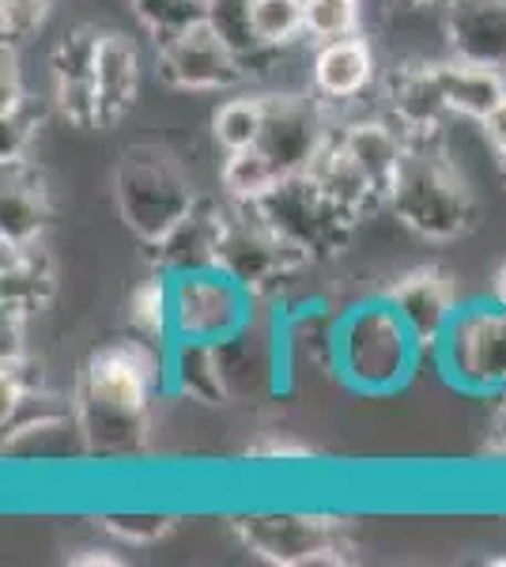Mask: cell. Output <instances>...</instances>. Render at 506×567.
<instances>
[{
	"label": "cell",
	"mask_w": 506,
	"mask_h": 567,
	"mask_svg": "<svg viewBox=\"0 0 506 567\" xmlns=\"http://www.w3.org/2000/svg\"><path fill=\"white\" fill-rule=\"evenodd\" d=\"M337 125L329 117V103L310 95H265V130H261V148L269 159L280 167V175H307L314 167V159L326 152V144L333 141Z\"/></svg>",
	"instance_id": "30bf717a"
},
{
	"label": "cell",
	"mask_w": 506,
	"mask_h": 567,
	"mask_svg": "<svg viewBox=\"0 0 506 567\" xmlns=\"http://www.w3.org/2000/svg\"><path fill=\"white\" fill-rule=\"evenodd\" d=\"M69 564H76V567H117L122 564V556H114V548H99V545H91V548H76V553L69 556Z\"/></svg>",
	"instance_id": "f35d334b"
},
{
	"label": "cell",
	"mask_w": 506,
	"mask_h": 567,
	"mask_svg": "<svg viewBox=\"0 0 506 567\" xmlns=\"http://www.w3.org/2000/svg\"><path fill=\"white\" fill-rule=\"evenodd\" d=\"M337 141L344 144V152L359 163V171L374 182V189L385 197V208H390V189H393V182H397L404 152H409V136H404L385 114H379V117L348 122L344 130H337Z\"/></svg>",
	"instance_id": "603a6c76"
},
{
	"label": "cell",
	"mask_w": 506,
	"mask_h": 567,
	"mask_svg": "<svg viewBox=\"0 0 506 567\" xmlns=\"http://www.w3.org/2000/svg\"><path fill=\"white\" fill-rule=\"evenodd\" d=\"M197 197L182 159L163 144H133L117 155L114 205L122 224L144 246L159 243L197 205Z\"/></svg>",
	"instance_id": "277c9868"
},
{
	"label": "cell",
	"mask_w": 506,
	"mask_h": 567,
	"mask_svg": "<svg viewBox=\"0 0 506 567\" xmlns=\"http://www.w3.org/2000/svg\"><path fill=\"white\" fill-rule=\"evenodd\" d=\"M382 296L404 318V326L412 329L423 355L431 360L435 344L443 341L446 326L454 322L457 307H462L454 277L446 269H438V265H420V269H409L404 277L393 280Z\"/></svg>",
	"instance_id": "4fadbf2b"
},
{
	"label": "cell",
	"mask_w": 506,
	"mask_h": 567,
	"mask_svg": "<svg viewBox=\"0 0 506 567\" xmlns=\"http://www.w3.org/2000/svg\"><path fill=\"white\" fill-rule=\"evenodd\" d=\"M385 117H390L409 141H438L446 130L450 106L438 87L431 61H412L390 72L385 80Z\"/></svg>",
	"instance_id": "9a60e30c"
},
{
	"label": "cell",
	"mask_w": 506,
	"mask_h": 567,
	"mask_svg": "<svg viewBox=\"0 0 506 567\" xmlns=\"http://www.w3.org/2000/svg\"><path fill=\"white\" fill-rule=\"evenodd\" d=\"M246 458H261V462H307L314 458V451H310L307 443H291V439H261L257 446L246 451Z\"/></svg>",
	"instance_id": "8d00e7d4"
},
{
	"label": "cell",
	"mask_w": 506,
	"mask_h": 567,
	"mask_svg": "<svg viewBox=\"0 0 506 567\" xmlns=\"http://www.w3.org/2000/svg\"><path fill=\"white\" fill-rule=\"evenodd\" d=\"M261 296L224 269L171 277V337L227 344L261 318Z\"/></svg>",
	"instance_id": "ba28073f"
},
{
	"label": "cell",
	"mask_w": 506,
	"mask_h": 567,
	"mask_svg": "<svg viewBox=\"0 0 506 567\" xmlns=\"http://www.w3.org/2000/svg\"><path fill=\"white\" fill-rule=\"evenodd\" d=\"M397 4L412 8V12H423V8H443L446 0H397Z\"/></svg>",
	"instance_id": "b9f144b4"
},
{
	"label": "cell",
	"mask_w": 506,
	"mask_h": 567,
	"mask_svg": "<svg viewBox=\"0 0 506 567\" xmlns=\"http://www.w3.org/2000/svg\"><path fill=\"white\" fill-rule=\"evenodd\" d=\"M374 72H379V61L363 34L318 42L314 61H310V91L329 106H348L371 91Z\"/></svg>",
	"instance_id": "d6986e66"
},
{
	"label": "cell",
	"mask_w": 506,
	"mask_h": 567,
	"mask_svg": "<svg viewBox=\"0 0 506 567\" xmlns=\"http://www.w3.org/2000/svg\"><path fill=\"white\" fill-rule=\"evenodd\" d=\"M99 27L80 23L50 50V84L53 106L76 130L99 125V91H95V58H99Z\"/></svg>",
	"instance_id": "7c38bea8"
},
{
	"label": "cell",
	"mask_w": 506,
	"mask_h": 567,
	"mask_svg": "<svg viewBox=\"0 0 506 567\" xmlns=\"http://www.w3.org/2000/svg\"><path fill=\"white\" fill-rule=\"evenodd\" d=\"M95 91H99V130L117 125L141 95V50L125 31L99 34L95 58Z\"/></svg>",
	"instance_id": "7402d4cb"
},
{
	"label": "cell",
	"mask_w": 506,
	"mask_h": 567,
	"mask_svg": "<svg viewBox=\"0 0 506 567\" xmlns=\"http://www.w3.org/2000/svg\"><path fill=\"white\" fill-rule=\"evenodd\" d=\"M155 76L171 91H231L250 80L208 20L186 27L167 42H155Z\"/></svg>",
	"instance_id": "8fae6325"
},
{
	"label": "cell",
	"mask_w": 506,
	"mask_h": 567,
	"mask_svg": "<svg viewBox=\"0 0 506 567\" xmlns=\"http://www.w3.org/2000/svg\"><path fill=\"white\" fill-rule=\"evenodd\" d=\"M492 296L506 307V261L499 265V272H495V280H492Z\"/></svg>",
	"instance_id": "ab89813d"
},
{
	"label": "cell",
	"mask_w": 506,
	"mask_h": 567,
	"mask_svg": "<svg viewBox=\"0 0 506 567\" xmlns=\"http://www.w3.org/2000/svg\"><path fill=\"white\" fill-rule=\"evenodd\" d=\"M250 16L261 42L276 53L307 39V0H250Z\"/></svg>",
	"instance_id": "f546056e"
},
{
	"label": "cell",
	"mask_w": 506,
	"mask_h": 567,
	"mask_svg": "<svg viewBox=\"0 0 506 567\" xmlns=\"http://www.w3.org/2000/svg\"><path fill=\"white\" fill-rule=\"evenodd\" d=\"M272 315L291 382L299 374H337V307L302 303L288 310H272Z\"/></svg>",
	"instance_id": "2e32d148"
},
{
	"label": "cell",
	"mask_w": 506,
	"mask_h": 567,
	"mask_svg": "<svg viewBox=\"0 0 506 567\" xmlns=\"http://www.w3.org/2000/svg\"><path fill=\"white\" fill-rule=\"evenodd\" d=\"M205 20L250 76H265V72L276 65V58H280V53L269 50V45L261 42V34H257L250 0H208Z\"/></svg>",
	"instance_id": "484cf974"
},
{
	"label": "cell",
	"mask_w": 506,
	"mask_h": 567,
	"mask_svg": "<svg viewBox=\"0 0 506 567\" xmlns=\"http://www.w3.org/2000/svg\"><path fill=\"white\" fill-rule=\"evenodd\" d=\"M238 545L272 567H337L352 564L355 542L348 518L310 511H250L231 518Z\"/></svg>",
	"instance_id": "8992f818"
},
{
	"label": "cell",
	"mask_w": 506,
	"mask_h": 567,
	"mask_svg": "<svg viewBox=\"0 0 506 567\" xmlns=\"http://www.w3.org/2000/svg\"><path fill=\"white\" fill-rule=\"evenodd\" d=\"M443 87V99L454 117H468V122L481 125L487 114L506 99V76L503 69L481 65V61H468L450 53L443 61H431Z\"/></svg>",
	"instance_id": "cb8c5ba5"
},
{
	"label": "cell",
	"mask_w": 506,
	"mask_h": 567,
	"mask_svg": "<svg viewBox=\"0 0 506 567\" xmlns=\"http://www.w3.org/2000/svg\"><path fill=\"white\" fill-rule=\"evenodd\" d=\"M443 31L450 53L506 69V0H446Z\"/></svg>",
	"instance_id": "ffe728a7"
},
{
	"label": "cell",
	"mask_w": 506,
	"mask_h": 567,
	"mask_svg": "<svg viewBox=\"0 0 506 567\" xmlns=\"http://www.w3.org/2000/svg\"><path fill=\"white\" fill-rule=\"evenodd\" d=\"M280 167L265 155L261 148H242V152H227L224 167H219V186H224L227 200L238 205H257L269 189L280 182Z\"/></svg>",
	"instance_id": "4316f807"
},
{
	"label": "cell",
	"mask_w": 506,
	"mask_h": 567,
	"mask_svg": "<svg viewBox=\"0 0 506 567\" xmlns=\"http://www.w3.org/2000/svg\"><path fill=\"white\" fill-rule=\"evenodd\" d=\"M58 0H0V39L20 45L39 34L53 16Z\"/></svg>",
	"instance_id": "e575fe53"
},
{
	"label": "cell",
	"mask_w": 506,
	"mask_h": 567,
	"mask_svg": "<svg viewBox=\"0 0 506 567\" xmlns=\"http://www.w3.org/2000/svg\"><path fill=\"white\" fill-rule=\"evenodd\" d=\"M42 122H45V103L34 95H27L20 106L4 110V114H0V159L4 163L31 159L34 144H39V133H42Z\"/></svg>",
	"instance_id": "1f68e13d"
},
{
	"label": "cell",
	"mask_w": 506,
	"mask_h": 567,
	"mask_svg": "<svg viewBox=\"0 0 506 567\" xmlns=\"http://www.w3.org/2000/svg\"><path fill=\"white\" fill-rule=\"evenodd\" d=\"M499 178H503V186H506V159H499Z\"/></svg>",
	"instance_id": "7bdbcfd3"
},
{
	"label": "cell",
	"mask_w": 506,
	"mask_h": 567,
	"mask_svg": "<svg viewBox=\"0 0 506 567\" xmlns=\"http://www.w3.org/2000/svg\"><path fill=\"white\" fill-rule=\"evenodd\" d=\"M423 349L385 296L359 299L340 310L337 322V379L359 398H393L412 382Z\"/></svg>",
	"instance_id": "7a4b0ae2"
},
{
	"label": "cell",
	"mask_w": 506,
	"mask_h": 567,
	"mask_svg": "<svg viewBox=\"0 0 506 567\" xmlns=\"http://www.w3.org/2000/svg\"><path fill=\"white\" fill-rule=\"evenodd\" d=\"M254 208L299 258H307V265L337 258V254L352 243V235L359 227L355 219L318 186L310 171L307 175L280 178Z\"/></svg>",
	"instance_id": "52a82bcc"
},
{
	"label": "cell",
	"mask_w": 506,
	"mask_h": 567,
	"mask_svg": "<svg viewBox=\"0 0 506 567\" xmlns=\"http://www.w3.org/2000/svg\"><path fill=\"white\" fill-rule=\"evenodd\" d=\"M431 363L457 393L495 401L506 390V307L495 296L462 299Z\"/></svg>",
	"instance_id": "5b68a950"
},
{
	"label": "cell",
	"mask_w": 506,
	"mask_h": 567,
	"mask_svg": "<svg viewBox=\"0 0 506 567\" xmlns=\"http://www.w3.org/2000/svg\"><path fill=\"white\" fill-rule=\"evenodd\" d=\"M390 213L423 243H457L476 227V197L462 167L443 148V136L409 141L390 189Z\"/></svg>",
	"instance_id": "3957f363"
},
{
	"label": "cell",
	"mask_w": 506,
	"mask_h": 567,
	"mask_svg": "<svg viewBox=\"0 0 506 567\" xmlns=\"http://www.w3.org/2000/svg\"><path fill=\"white\" fill-rule=\"evenodd\" d=\"M0 310L31 322L58 296V265L45 250V239L0 243Z\"/></svg>",
	"instance_id": "e0dca14e"
},
{
	"label": "cell",
	"mask_w": 506,
	"mask_h": 567,
	"mask_svg": "<svg viewBox=\"0 0 506 567\" xmlns=\"http://www.w3.org/2000/svg\"><path fill=\"white\" fill-rule=\"evenodd\" d=\"M265 130V95H238L227 99L211 114V141L224 152H242L261 141Z\"/></svg>",
	"instance_id": "f1b7e54d"
},
{
	"label": "cell",
	"mask_w": 506,
	"mask_h": 567,
	"mask_svg": "<svg viewBox=\"0 0 506 567\" xmlns=\"http://www.w3.org/2000/svg\"><path fill=\"white\" fill-rule=\"evenodd\" d=\"M224 219H227V197L224 200L197 197V205H193L189 213L182 216L159 243L148 246L152 269L163 272V277H182V272L216 269Z\"/></svg>",
	"instance_id": "5bb4252c"
},
{
	"label": "cell",
	"mask_w": 506,
	"mask_h": 567,
	"mask_svg": "<svg viewBox=\"0 0 506 567\" xmlns=\"http://www.w3.org/2000/svg\"><path fill=\"white\" fill-rule=\"evenodd\" d=\"M363 23V0H307V39L333 42L359 34Z\"/></svg>",
	"instance_id": "d6a6232c"
},
{
	"label": "cell",
	"mask_w": 506,
	"mask_h": 567,
	"mask_svg": "<svg viewBox=\"0 0 506 567\" xmlns=\"http://www.w3.org/2000/svg\"><path fill=\"white\" fill-rule=\"evenodd\" d=\"M128 12L155 42H167L208 16V0H128Z\"/></svg>",
	"instance_id": "4dcf8cb0"
},
{
	"label": "cell",
	"mask_w": 506,
	"mask_h": 567,
	"mask_svg": "<svg viewBox=\"0 0 506 567\" xmlns=\"http://www.w3.org/2000/svg\"><path fill=\"white\" fill-rule=\"evenodd\" d=\"M481 130H484L487 148L495 152V159H506V99L492 110V114L484 117Z\"/></svg>",
	"instance_id": "74e56055"
},
{
	"label": "cell",
	"mask_w": 506,
	"mask_h": 567,
	"mask_svg": "<svg viewBox=\"0 0 506 567\" xmlns=\"http://www.w3.org/2000/svg\"><path fill=\"white\" fill-rule=\"evenodd\" d=\"M167 390V344L117 337L91 349L72 386L76 435L95 458H128L148 443L152 405Z\"/></svg>",
	"instance_id": "6da1fadb"
},
{
	"label": "cell",
	"mask_w": 506,
	"mask_h": 567,
	"mask_svg": "<svg viewBox=\"0 0 506 567\" xmlns=\"http://www.w3.org/2000/svg\"><path fill=\"white\" fill-rule=\"evenodd\" d=\"M53 219V194L45 171L31 159L4 163L0 186V243H34L45 239Z\"/></svg>",
	"instance_id": "ac0fdd59"
},
{
	"label": "cell",
	"mask_w": 506,
	"mask_h": 567,
	"mask_svg": "<svg viewBox=\"0 0 506 567\" xmlns=\"http://www.w3.org/2000/svg\"><path fill=\"white\" fill-rule=\"evenodd\" d=\"M31 91L23 87V72H20V58H16V45L4 42L0 50V114L12 106H20Z\"/></svg>",
	"instance_id": "d590c367"
},
{
	"label": "cell",
	"mask_w": 506,
	"mask_h": 567,
	"mask_svg": "<svg viewBox=\"0 0 506 567\" xmlns=\"http://www.w3.org/2000/svg\"><path fill=\"white\" fill-rule=\"evenodd\" d=\"M310 175H314L318 186L326 189V194L333 197L355 224H363V219H371L379 208H385V197L374 189V182L359 171V163L352 155L344 152V144L337 141V133H333V141L326 144V152L314 159Z\"/></svg>",
	"instance_id": "d4e9b609"
},
{
	"label": "cell",
	"mask_w": 506,
	"mask_h": 567,
	"mask_svg": "<svg viewBox=\"0 0 506 567\" xmlns=\"http://www.w3.org/2000/svg\"><path fill=\"white\" fill-rule=\"evenodd\" d=\"M128 326L133 333L148 337V341L167 344L171 341V277L152 269L148 280H141L128 291Z\"/></svg>",
	"instance_id": "83f0119b"
},
{
	"label": "cell",
	"mask_w": 506,
	"mask_h": 567,
	"mask_svg": "<svg viewBox=\"0 0 506 567\" xmlns=\"http://www.w3.org/2000/svg\"><path fill=\"white\" fill-rule=\"evenodd\" d=\"M216 269L254 291V296L269 299L288 277L307 269V258H299L280 235L265 224V216L254 205H238L227 200L224 235H219Z\"/></svg>",
	"instance_id": "9c48e42d"
},
{
	"label": "cell",
	"mask_w": 506,
	"mask_h": 567,
	"mask_svg": "<svg viewBox=\"0 0 506 567\" xmlns=\"http://www.w3.org/2000/svg\"><path fill=\"white\" fill-rule=\"evenodd\" d=\"M495 427H499V435H503V443H506V390L495 398Z\"/></svg>",
	"instance_id": "60d3db41"
},
{
	"label": "cell",
	"mask_w": 506,
	"mask_h": 567,
	"mask_svg": "<svg viewBox=\"0 0 506 567\" xmlns=\"http://www.w3.org/2000/svg\"><path fill=\"white\" fill-rule=\"evenodd\" d=\"M167 390L174 398L193 401V405L219 409L231 398L224 374V355L219 344L189 341V337H171L167 341Z\"/></svg>",
	"instance_id": "44dd1931"
},
{
	"label": "cell",
	"mask_w": 506,
	"mask_h": 567,
	"mask_svg": "<svg viewBox=\"0 0 506 567\" xmlns=\"http://www.w3.org/2000/svg\"><path fill=\"white\" fill-rule=\"evenodd\" d=\"M99 526L125 545H155L174 529V515H159V511H114V515L99 518Z\"/></svg>",
	"instance_id": "836d02e7"
}]
</instances>
